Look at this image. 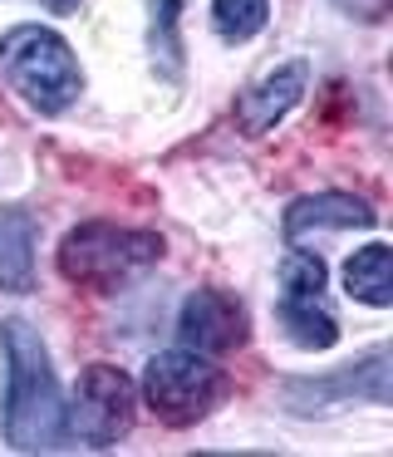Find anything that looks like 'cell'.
Returning a JSON list of instances; mask_svg holds the SVG:
<instances>
[{
    "label": "cell",
    "mask_w": 393,
    "mask_h": 457,
    "mask_svg": "<svg viewBox=\"0 0 393 457\" xmlns=\"http://www.w3.org/2000/svg\"><path fill=\"white\" fill-rule=\"evenodd\" d=\"M5 354H10V403L5 433L20 453H49L64 443V403L39 335L25 320H5Z\"/></svg>",
    "instance_id": "6da1fadb"
},
{
    "label": "cell",
    "mask_w": 393,
    "mask_h": 457,
    "mask_svg": "<svg viewBox=\"0 0 393 457\" xmlns=\"http://www.w3.org/2000/svg\"><path fill=\"white\" fill-rule=\"evenodd\" d=\"M0 70H5L10 89L39 113H59L79 99L84 74L69 45L45 25H15L0 35Z\"/></svg>",
    "instance_id": "7a4b0ae2"
},
{
    "label": "cell",
    "mask_w": 393,
    "mask_h": 457,
    "mask_svg": "<svg viewBox=\"0 0 393 457\" xmlns=\"http://www.w3.org/2000/svg\"><path fill=\"white\" fill-rule=\"evenodd\" d=\"M163 256V241L153 231H133V227H113V221H88V227L69 231L59 246V270L79 286H98L113 290L123 280H133L138 270H147Z\"/></svg>",
    "instance_id": "3957f363"
},
{
    "label": "cell",
    "mask_w": 393,
    "mask_h": 457,
    "mask_svg": "<svg viewBox=\"0 0 393 457\" xmlns=\"http://www.w3.org/2000/svg\"><path fill=\"white\" fill-rule=\"evenodd\" d=\"M226 378L216 364H206L196 349H172V354H157L143 374V394H147V408H153L163 423L182 428V423H196L206 408L222 398Z\"/></svg>",
    "instance_id": "277c9868"
},
{
    "label": "cell",
    "mask_w": 393,
    "mask_h": 457,
    "mask_svg": "<svg viewBox=\"0 0 393 457\" xmlns=\"http://www.w3.org/2000/svg\"><path fill=\"white\" fill-rule=\"evenodd\" d=\"M133 423V384L113 364H88L74 384L69 428L84 447H113Z\"/></svg>",
    "instance_id": "5b68a950"
},
{
    "label": "cell",
    "mask_w": 393,
    "mask_h": 457,
    "mask_svg": "<svg viewBox=\"0 0 393 457\" xmlns=\"http://www.w3.org/2000/svg\"><path fill=\"white\" fill-rule=\"evenodd\" d=\"M280 325L300 349H330L339 339L334 315L324 310V266L310 251L280 261Z\"/></svg>",
    "instance_id": "8992f818"
},
{
    "label": "cell",
    "mask_w": 393,
    "mask_h": 457,
    "mask_svg": "<svg viewBox=\"0 0 393 457\" xmlns=\"http://www.w3.org/2000/svg\"><path fill=\"white\" fill-rule=\"evenodd\" d=\"M177 329H182V345L196 349V354H226V349L241 345L246 315L236 305V295H226V290H196V295L182 300Z\"/></svg>",
    "instance_id": "52a82bcc"
},
{
    "label": "cell",
    "mask_w": 393,
    "mask_h": 457,
    "mask_svg": "<svg viewBox=\"0 0 393 457\" xmlns=\"http://www.w3.org/2000/svg\"><path fill=\"white\" fill-rule=\"evenodd\" d=\"M369 398V403H389V354H373L364 359L359 369H344V374L324 378V384H290L285 388V398H290V408H300V413H310V408H330V403H344V398Z\"/></svg>",
    "instance_id": "ba28073f"
},
{
    "label": "cell",
    "mask_w": 393,
    "mask_h": 457,
    "mask_svg": "<svg viewBox=\"0 0 393 457\" xmlns=\"http://www.w3.org/2000/svg\"><path fill=\"white\" fill-rule=\"evenodd\" d=\"M305 79H310V70H305L300 60L295 64H280L275 74H265L261 84H251V89L236 99V119H241V129L246 133H265V129H275V123L285 119V113L300 104V94H305Z\"/></svg>",
    "instance_id": "9c48e42d"
},
{
    "label": "cell",
    "mask_w": 393,
    "mask_h": 457,
    "mask_svg": "<svg viewBox=\"0 0 393 457\" xmlns=\"http://www.w3.org/2000/svg\"><path fill=\"white\" fill-rule=\"evenodd\" d=\"M349 227H373V212L359 197H344V192L305 197L285 212V237L290 241H300L305 231H349Z\"/></svg>",
    "instance_id": "30bf717a"
},
{
    "label": "cell",
    "mask_w": 393,
    "mask_h": 457,
    "mask_svg": "<svg viewBox=\"0 0 393 457\" xmlns=\"http://www.w3.org/2000/svg\"><path fill=\"white\" fill-rule=\"evenodd\" d=\"M0 286L5 290L35 286V217L20 207L0 212Z\"/></svg>",
    "instance_id": "8fae6325"
},
{
    "label": "cell",
    "mask_w": 393,
    "mask_h": 457,
    "mask_svg": "<svg viewBox=\"0 0 393 457\" xmlns=\"http://www.w3.org/2000/svg\"><path fill=\"white\" fill-rule=\"evenodd\" d=\"M344 290L364 305H379V310L393 305V251L383 241L354 251L349 266H344Z\"/></svg>",
    "instance_id": "7c38bea8"
},
{
    "label": "cell",
    "mask_w": 393,
    "mask_h": 457,
    "mask_svg": "<svg viewBox=\"0 0 393 457\" xmlns=\"http://www.w3.org/2000/svg\"><path fill=\"white\" fill-rule=\"evenodd\" d=\"M271 15V0H212V21L222 40H251Z\"/></svg>",
    "instance_id": "4fadbf2b"
},
{
    "label": "cell",
    "mask_w": 393,
    "mask_h": 457,
    "mask_svg": "<svg viewBox=\"0 0 393 457\" xmlns=\"http://www.w3.org/2000/svg\"><path fill=\"white\" fill-rule=\"evenodd\" d=\"M45 5H49L54 15H74V11H79V0H45Z\"/></svg>",
    "instance_id": "5bb4252c"
}]
</instances>
